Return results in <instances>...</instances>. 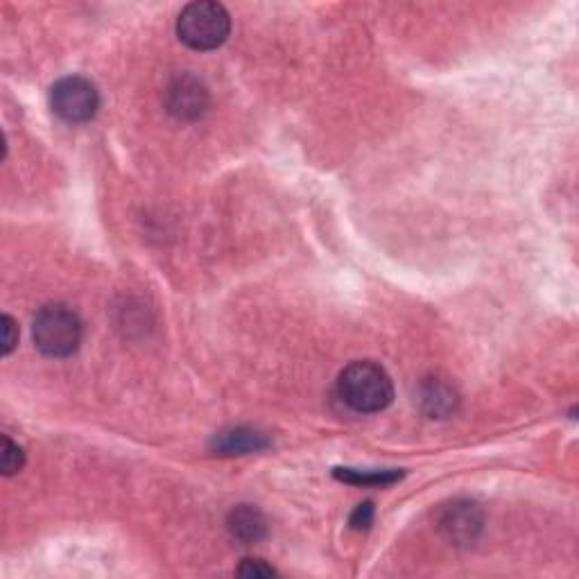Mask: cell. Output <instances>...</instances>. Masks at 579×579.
Segmentation results:
<instances>
[{
    "mask_svg": "<svg viewBox=\"0 0 579 579\" xmlns=\"http://www.w3.org/2000/svg\"><path fill=\"white\" fill-rule=\"evenodd\" d=\"M371 523H374V503H362L356 507V512L351 514V527L353 530H369Z\"/></svg>",
    "mask_w": 579,
    "mask_h": 579,
    "instance_id": "obj_12",
    "label": "cell"
},
{
    "mask_svg": "<svg viewBox=\"0 0 579 579\" xmlns=\"http://www.w3.org/2000/svg\"><path fill=\"white\" fill-rule=\"evenodd\" d=\"M209 107V91L193 75L177 77L168 89V111L179 120H197Z\"/></svg>",
    "mask_w": 579,
    "mask_h": 579,
    "instance_id": "obj_5",
    "label": "cell"
},
{
    "mask_svg": "<svg viewBox=\"0 0 579 579\" xmlns=\"http://www.w3.org/2000/svg\"><path fill=\"white\" fill-rule=\"evenodd\" d=\"M238 575H243V577H272V575H276V570L272 566H267L263 559H245V564L238 568Z\"/></svg>",
    "mask_w": 579,
    "mask_h": 579,
    "instance_id": "obj_14",
    "label": "cell"
},
{
    "mask_svg": "<svg viewBox=\"0 0 579 579\" xmlns=\"http://www.w3.org/2000/svg\"><path fill=\"white\" fill-rule=\"evenodd\" d=\"M335 478L342 482H349V485H360V487H383L392 485L401 478V471L387 469V471H360V469H335Z\"/></svg>",
    "mask_w": 579,
    "mask_h": 579,
    "instance_id": "obj_9",
    "label": "cell"
},
{
    "mask_svg": "<svg viewBox=\"0 0 579 579\" xmlns=\"http://www.w3.org/2000/svg\"><path fill=\"white\" fill-rule=\"evenodd\" d=\"M227 527H229L231 537L240 543H245V546L258 543L267 534L265 516L261 509H256L254 505L233 507L227 518Z\"/></svg>",
    "mask_w": 579,
    "mask_h": 579,
    "instance_id": "obj_8",
    "label": "cell"
},
{
    "mask_svg": "<svg viewBox=\"0 0 579 579\" xmlns=\"http://www.w3.org/2000/svg\"><path fill=\"white\" fill-rule=\"evenodd\" d=\"M337 394L353 412L374 414L394 399V385L387 371L374 360H356L337 378Z\"/></svg>",
    "mask_w": 579,
    "mask_h": 579,
    "instance_id": "obj_1",
    "label": "cell"
},
{
    "mask_svg": "<svg viewBox=\"0 0 579 579\" xmlns=\"http://www.w3.org/2000/svg\"><path fill=\"white\" fill-rule=\"evenodd\" d=\"M423 405L430 414L442 417V414H448L455 408V394L448 385L439 383V380H430L426 390H423Z\"/></svg>",
    "mask_w": 579,
    "mask_h": 579,
    "instance_id": "obj_10",
    "label": "cell"
},
{
    "mask_svg": "<svg viewBox=\"0 0 579 579\" xmlns=\"http://www.w3.org/2000/svg\"><path fill=\"white\" fill-rule=\"evenodd\" d=\"M50 107L55 116L68 125H82L93 120L100 109V93L86 77L71 75L50 89Z\"/></svg>",
    "mask_w": 579,
    "mask_h": 579,
    "instance_id": "obj_4",
    "label": "cell"
},
{
    "mask_svg": "<svg viewBox=\"0 0 579 579\" xmlns=\"http://www.w3.org/2000/svg\"><path fill=\"white\" fill-rule=\"evenodd\" d=\"M82 319L64 304L43 306L32 322L34 347L48 358H68L82 344Z\"/></svg>",
    "mask_w": 579,
    "mask_h": 579,
    "instance_id": "obj_2",
    "label": "cell"
},
{
    "mask_svg": "<svg viewBox=\"0 0 579 579\" xmlns=\"http://www.w3.org/2000/svg\"><path fill=\"white\" fill-rule=\"evenodd\" d=\"M211 446L218 455H247L265 451L270 446V439L254 428H231L215 435Z\"/></svg>",
    "mask_w": 579,
    "mask_h": 579,
    "instance_id": "obj_7",
    "label": "cell"
},
{
    "mask_svg": "<svg viewBox=\"0 0 579 579\" xmlns=\"http://www.w3.org/2000/svg\"><path fill=\"white\" fill-rule=\"evenodd\" d=\"M442 532L455 546H469L482 532V512L471 500H457L442 514Z\"/></svg>",
    "mask_w": 579,
    "mask_h": 579,
    "instance_id": "obj_6",
    "label": "cell"
},
{
    "mask_svg": "<svg viewBox=\"0 0 579 579\" xmlns=\"http://www.w3.org/2000/svg\"><path fill=\"white\" fill-rule=\"evenodd\" d=\"M19 344V326L10 315H3V356H10Z\"/></svg>",
    "mask_w": 579,
    "mask_h": 579,
    "instance_id": "obj_13",
    "label": "cell"
},
{
    "mask_svg": "<svg viewBox=\"0 0 579 579\" xmlns=\"http://www.w3.org/2000/svg\"><path fill=\"white\" fill-rule=\"evenodd\" d=\"M25 453L19 444H14L10 437H3V451H0V469L3 475H14L23 469Z\"/></svg>",
    "mask_w": 579,
    "mask_h": 579,
    "instance_id": "obj_11",
    "label": "cell"
},
{
    "mask_svg": "<svg viewBox=\"0 0 579 579\" xmlns=\"http://www.w3.org/2000/svg\"><path fill=\"white\" fill-rule=\"evenodd\" d=\"M231 16L220 3L197 0L186 5L177 19L179 39L193 50H215L227 41Z\"/></svg>",
    "mask_w": 579,
    "mask_h": 579,
    "instance_id": "obj_3",
    "label": "cell"
}]
</instances>
